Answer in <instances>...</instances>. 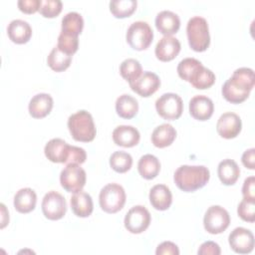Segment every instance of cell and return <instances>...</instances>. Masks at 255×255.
<instances>
[{"label": "cell", "mask_w": 255, "mask_h": 255, "mask_svg": "<svg viewBox=\"0 0 255 255\" xmlns=\"http://www.w3.org/2000/svg\"><path fill=\"white\" fill-rule=\"evenodd\" d=\"M254 87V72L250 68H239L233 72V75L223 84L222 96L231 104H240L244 102Z\"/></svg>", "instance_id": "cell-1"}, {"label": "cell", "mask_w": 255, "mask_h": 255, "mask_svg": "<svg viewBox=\"0 0 255 255\" xmlns=\"http://www.w3.org/2000/svg\"><path fill=\"white\" fill-rule=\"evenodd\" d=\"M209 177V169L204 165H181L175 170L173 180L180 190L192 192L203 187Z\"/></svg>", "instance_id": "cell-2"}, {"label": "cell", "mask_w": 255, "mask_h": 255, "mask_svg": "<svg viewBox=\"0 0 255 255\" xmlns=\"http://www.w3.org/2000/svg\"><path fill=\"white\" fill-rule=\"evenodd\" d=\"M68 128L73 138L82 142L94 140L97 133L93 117L85 110H81L69 117Z\"/></svg>", "instance_id": "cell-3"}, {"label": "cell", "mask_w": 255, "mask_h": 255, "mask_svg": "<svg viewBox=\"0 0 255 255\" xmlns=\"http://www.w3.org/2000/svg\"><path fill=\"white\" fill-rule=\"evenodd\" d=\"M186 35L189 47L193 51L203 52L209 47L210 35L205 18L200 16L190 18L186 25Z\"/></svg>", "instance_id": "cell-4"}, {"label": "cell", "mask_w": 255, "mask_h": 255, "mask_svg": "<svg viewBox=\"0 0 255 255\" xmlns=\"http://www.w3.org/2000/svg\"><path fill=\"white\" fill-rule=\"evenodd\" d=\"M126 191L118 183H109L105 185L99 195L101 208L107 213H117L126 203Z\"/></svg>", "instance_id": "cell-5"}, {"label": "cell", "mask_w": 255, "mask_h": 255, "mask_svg": "<svg viewBox=\"0 0 255 255\" xmlns=\"http://www.w3.org/2000/svg\"><path fill=\"white\" fill-rule=\"evenodd\" d=\"M126 39L128 44L136 51H142L149 47L153 39L151 27L144 21H135L128 28Z\"/></svg>", "instance_id": "cell-6"}, {"label": "cell", "mask_w": 255, "mask_h": 255, "mask_svg": "<svg viewBox=\"0 0 255 255\" xmlns=\"http://www.w3.org/2000/svg\"><path fill=\"white\" fill-rule=\"evenodd\" d=\"M157 114L164 120L174 121L180 118L183 112L182 99L174 93H165L155 102Z\"/></svg>", "instance_id": "cell-7"}, {"label": "cell", "mask_w": 255, "mask_h": 255, "mask_svg": "<svg viewBox=\"0 0 255 255\" xmlns=\"http://www.w3.org/2000/svg\"><path fill=\"white\" fill-rule=\"evenodd\" d=\"M86 171L78 163H69L64 167L60 174L62 187L68 192H78L86 184Z\"/></svg>", "instance_id": "cell-8"}, {"label": "cell", "mask_w": 255, "mask_h": 255, "mask_svg": "<svg viewBox=\"0 0 255 255\" xmlns=\"http://www.w3.org/2000/svg\"><path fill=\"white\" fill-rule=\"evenodd\" d=\"M230 216L226 209L219 205L210 206L203 217L204 229L210 234H219L227 229Z\"/></svg>", "instance_id": "cell-9"}, {"label": "cell", "mask_w": 255, "mask_h": 255, "mask_svg": "<svg viewBox=\"0 0 255 255\" xmlns=\"http://www.w3.org/2000/svg\"><path fill=\"white\" fill-rule=\"evenodd\" d=\"M41 207L46 218L50 220H59L66 214L67 202L61 193L52 190L47 192L43 197Z\"/></svg>", "instance_id": "cell-10"}, {"label": "cell", "mask_w": 255, "mask_h": 255, "mask_svg": "<svg viewBox=\"0 0 255 255\" xmlns=\"http://www.w3.org/2000/svg\"><path fill=\"white\" fill-rule=\"evenodd\" d=\"M150 223V213L142 205L131 207L125 216V227L132 234L142 233Z\"/></svg>", "instance_id": "cell-11"}, {"label": "cell", "mask_w": 255, "mask_h": 255, "mask_svg": "<svg viewBox=\"0 0 255 255\" xmlns=\"http://www.w3.org/2000/svg\"><path fill=\"white\" fill-rule=\"evenodd\" d=\"M231 249L239 254L250 253L254 248V235L244 227H236L231 231L228 237Z\"/></svg>", "instance_id": "cell-12"}, {"label": "cell", "mask_w": 255, "mask_h": 255, "mask_svg": "<svg viewBox=\"0 0 255 255\" xmlns=\"http://www.w3.org/2000/svg\"><path fill=\"white\" fill-rule=\"evenodd\" d=\"M242 128V122L240 117L232 112L222 114L216 124V130L218 134L223 138L236 137Z\"/></svg>", "instance_id": "cell-13"}, {"label": "cell", "mask_w": 255, "mask_h": 255, "mask_svg": "<svg viewBox=\"0 0 255 255\" xmlns=\"http://www.w3.org/2000/svg\"><path fill=\"white\" fill-rule=\"evenodd\" d=\"M73 145L68 144L62 138H52L50 139L45 147L44 152L46 157L55 163H67L69 162V158L72 152Z\"/></svg>", "instance_id": "cell-14"}, {"label": "cell", "mask_w": 255, "mask_h": 255, "mask_svg": "<svg viewBox=\"0 0 255 255\" xmlns=\"http://www.w3.org/2000/svg\"><path fill=\"white\" fill-rule=\"evenodd\" d=\"M160 86L158 76L152 72H142V74L133 82L129 83L130 89L140 97L147 98L154 94Z\"/></svg>", "instance_id": "cell-15"}, {"label": "cell", "mask_w": 255, "mask_h": 255, "mask_svg": "<svg viewBox=\"0 0 255 255\" xmlns=\"http://www.w3.org/2000/svg\"><path fill=\"white\" fill-rule=\"evenodd\" d=\"M213 102L206 96H194L189 101V114L195 120L207 121L213 115Z\"/></svg>", "instance_id": "cell-16"}, {"label": "cell", "mask_w": 255, "mask_h": 255, "mask_svg": "<svg viewBox=\"0 0 255 255\" xmlns=\"http://www.w3.org/2000/svg\"><path fill=\"white\" fill-rule=\"evenodd\" d=\"M180 52V42L172 36H163L155 46V56L161 62L173 60Z\"/></svg>", "instance_id": "cell-17"}, {"label": "cell", "mask_w": 255, "mask_h": 255, "mask_svg": "<svg viewBox=\"0 0 255 255\" xmlns=\"http://www.w3.org/2000/svg\"><path fill=\"white\" fill-rule=\"evenodd\" d=\"M155 27L164 36H171L178 31L180 27V19L174 12L163 10L155 17Z\"/></svg>", "instance_id": "cell-18"}, {"label": "cell", "mask_w": 255, "mask_h": 255, "mask_svg": "<svg viewBox=\"0 0 255 255\" xmlns=\"http://www.w3.org/2000/svg\"><path fill=\"white\" fill-rule=\"evenodd\" d=\"M53 104V99L49 94H37L29 102V114L34 119H43L51 113Z\"/></svg>", "instance_id": "cell-19"}, {"label": "cell", "mask_w": 255, "mask_h": 255, "mask_svg": "<svg viewBox=\"0 0 255 255\" xmlns=\"http://www.w3.org/2000/svg\"><path fill=\"white\" fill-rule=\"evenodd\" d=\"M139 131L132 126H119L113 131V140L117 145L132 147L139 141Z\"/></svg>", "instance_id": "cell-20"}, {"label": "cell", "mask_w": 255, "mask_h": 255, "mask_svg": "<svg viewBox=\"0 0 255 255\" xmlns=\"http://www.w3.org/2000/svg\"><path fill=\"white\" fill-rule=\"evenodd\" d=\"M7 34L12 42L16 44H25L32 36V28L28 22L21 19H15L9 23Z\"/></svg>", "instance_id": "cell-21"}, {"label": "cell", "mask_w": 255, "mask_h": 255, "mask_svg": "<svg viewBox=\"0 0 255 255\" xmlns=\"http://www.w3.org/2000/svg\"><path fill=\"white\" fill-rule=\"evenodd\" d=\"M149 201L151 206L156 210H166L172 202L170 189L164 184H156L149 191Z\"/></svg>", "instance_id": "cell-22"}, {"label": "cell", "mask_w": 255, "mask_h": 255, "mask_svg": "<svg viewBox=\"0 0 255 255\" xmlns=\"http://www.w3.org/2000/svg\"><path fill=\"white\" fill-rule=\"evenodd\" d=\"M70 204L72 211L78 217H88L92 214L94 209V203L91 195L82 190L75 192L72 195Z\"/></svg>", "instance_id": "cell-23"}, {"label": "cell", "mask_w": 255, "mask_h": 255, "mask_svg": "<svg viewBox=\"0 0 255 255\" xmlns=\"http://www.w3.org/2000/svg\"><path fill=\"white\" fill-rule=\"evenodd\" d=\"M36 192L29 187L19 189L14 195V207L20 213H29L36 207Z\"/></svg>", "instance_id": "cell-24"}, {"label": "cell", "mask_w": 255, "mask_h": 255, "mask_svg": "<svg viewBox=\"0 0 255 255\" xmlns=\"http://www.w3.org/2000/svg\"><path fill=\"white\" fill-rule=\"evenodd\" d=\"M176 137L175 128L169 124H162L156 127L151 133V142L158 148L170 145Z\"/></svg>", "instance_id": "cell-25"}, {"label": "cell", "mask_w": 255, "mask_h": 255, "mask_svg": "<svg viewBox=\"0 0 255 255\" xmlns=\"http://www.w3.org/2000/svg\"><path fill=\"white\" fill-rule=\"evenodd\" d=\"M217 174L224 185H233L239 178L240 168L233 159L226 158L219 162Z\"/></svg>", "instance_id": "cell-26"}, {"label": "cell", "mask_w": 255, "mask_h": 255, "mask_svg": "<svg viewBox=\"0 0 255 255\" xmlns=\"http://www.w3.org/2000/svg\"><path fill=\"white\" fill-rule=\"evenodd\" d=\"M116 112L123 119H132L138 112V103L132 96L124 94L116 101Z\"/></svg>", "instance_id": "cell-27"}, {"label": "cell", "mask_w": 255, "mask_h": 255, "mask_svg": "<svg viewBox=\"0 0 255 255\" xmlns=\"http://www.w3.org/2000/svg\"><path fill=\"white\" fill-rule=\"evenodd\" d=\"M137 169L141 177L145 179H153L159 173L160 162L156 156L147 153L139 158Z\"/></svg>", "instance_id": "cell-28"}, {"label": "cell", "mask_w": 255, "mask_h": 255, "mask_svg": "<svg viewBox=\"0 0 255 255\" xmlns=\"http://www.w3.org/2000/svg\"><path fill=\"white\" fill-rule=\"evenodd\" d=\"M84 28V19L78 12H69L62 19L61 32L79 36Z\"/></svg>", "instance_id": "cell-29"}, {"label": "cell", "mask_w": 255, "mask_h": 255, "mask_svg": "<svg viewBox=\"0 0 255 255\" xmlns=\"http://www.w3.org/2000/svg\"><path fill=\"white\" fill-rule=\"evenodd\" d=\"M72 62V56L61 51L58 47L52 49L47 58L48 66L55 72H63L67 70Z\"/></svg>", "instance_id": "cell-30"}, {"label": "cell", "mask_w": 255, "mask_h": 255, "mask_svg": "<svg viewBox=\"0 0 255 255\" xmlns=\"http://www.w3.org/2000/svg\"><path fill=\"white\" fill-rule=\"evenodd\" d=\"M120 74L129 84L135 81L142 74V68L137 60L128 58L121 63Z\"/></svg>", "instance_id": "cell-31"}, {"label": "cell", "mask_w": 255, "mask_h": 255, "mask_svg": "<svg viewBox=\"0 0 255 255\" xmlns=\"http://www.w3.org/2000/svg\"><path fill=\"white\" fill-rule=\"evenodd\" d=\"M135 0H113L110 2V11L116 18L129 17L136 9Z\"/></svg>", "instance_id": "cell-32"}, {"label": "cell", "mask_w": 255, "mask_h": 255, "mask_svg": "<svg viewBox=\"0 0 255 255\" xmlns=\"http://www.w3.org/2000/svg\"><path fill=\"white\" fill-rule=\"evenodd\" d=\"M110 165L115 171L119 173H125L130 169L132 165V157L126 151H115L110 156Z\"/></svg>", "instance_id": "cell-33"}, {"label": "cell", "mask_w": 255, "mask_h": 255, "mask_svg": "<svg viewBox=\"0 0 255 255\" xmlns=\"http://www.w3.org/2000/svg\"><path fill=\"white\" fill-rule=\"evenodd\" d=\"M201 66L202 64L198 60L194 58H185L178 63L177 74L182 80L188 82L192 74Z\"/></svg>", "instance_id": "cell-34"}, {"label": "cell", "mask_w": 255, "mask_h": 255, "mask_svg": "<svg viewBox=\"0 0 255 255\" xmlns=\"http://www.w3.org/2000/svg\"><path fill=\"white\" fill-rule=\"evenodd\" d=\"M57 47L61 51L72 56L73 54H75L78 51V48H79L78 36H74V35H70V34L61 32L58 37Z\"/></svg>", "instance_id": "cell-35"}, {"label": "cell", "mask_w": 255, "mask_h": 255, "mask_svg": "<svg viewBox=\"0 0 255 255\" xmlns=\"http://www.w3.org/2000/svg\"><path fill=\"white\" fill-rule=\"evenodd\" d=\"M63 8V3L60 0H41L39 12L45 18L57 17Z\"/></svg>", "instance_id": "cell-36"}, {"label": "cell", "mask_w": 255, "mask_h": 255, "mask_svg": "<svg viewBox=\"0 0 255 255\" xmlns=\"http://www.w3.org/2000/svg\"><path fill=\"white\" fill-rule=\"evenodd\" d=\"M255 199L243 198L237 207V213L239 217L246 222L255 221Z\"/></svg>", "instance_id": "cell-37"}, {"label": "cell", "mask_w": 255, "mask_h": 255, "mask_svg": "<svg viewBox=\"0 0 255 255\" xmlns=\"http://www.w3.org/2000/svg\"><path fill=\"white\" fill-rule=\"evenodd\" d=\"M18 8L21 12L26 14H33L39 11L41 0H19L17 2Z\"/></svg>", "instance_id": "cell-38"}, {"label": "cell", "mask_w": 255, "mask_h": 255, "mask_svg": "<svg viewBox=\"0 0 255 255\" xmlns=\"http://www.w3.org/2000/svg\"><path fill=\"white\" fill-rule=\"evenodd\" d=\"M156 255H178L179 254V249L176 244H174L171 241H164L160 243L156 250H155Z\"/></svg>", "instance_id": "cell-39"}, {"label": "cell", "mask_w": 255, "mask_h": 255, "mask_svg": "<svg viewBox=\"0 0 255 255\" xmlns=\"http://www.w3.org/2000/svg\"><path fill=\"white\" fill-rule=\"evenodd\" d=\"M197 253L198 255H219L221 250L217 243L213 241H206L200 245Z\"/></svg>", "instance_id": "cell-40"}, {"label": "cell", "mask_w": 255, "mask_h": 255, "mask_svg": "<svg viewBox=\"0 0 255 255\" xmlns=\"http://www.w3.org/2000/svg\"><path fill=\"white\" fill-rule=\"evenodd\" d=\"M242 195L244 198L255 199V177L249 176L245 178L242 186Z\"/></svg>", "instance_id": "cell-41"}, {"label": "cell", "mask_w": 255, "mask_h": 255, "mask_svg": "<svg viewBox=\"0 0 255 255\" xmlns=\"http://www.w3.org/2000/svg\"><path fill=\"white\" fill-rule=\"evenodd\" d=\"M241 160L245 167L249 169H254L255 168V149L252 147L245 150L242 154Z\"/></svg>", "instance_id": "cell-42"}, {"label": "cell", "mask_w": 255, "mask_h": 255, "mask_svg": "<svg viewBox=\"0 0 255 255\" xmlns=\"http://www.w3.org/2000/svg\"><path fill=\"white\" fill-rule=\"evenodd\" d=\"M0 206H1V209H2V224H1V228H4L6 226V224L8 223V221L5 219V217L9 218V214H8V212L6 210V206L3 203H1Z\"/></svg>", "instance_id": "cell-43"}]
</instances>
